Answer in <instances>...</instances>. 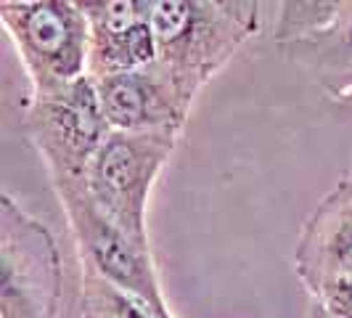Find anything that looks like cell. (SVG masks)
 <instances>
[{
	"label": "cell",
	"instance_id": "6da1fadb",
	"mask_svg": "<svg viewBox=\"0 0 352 318\" xmlns=\"http://www.w3.org/2000/svg\"><path fill=\"white\" fill-rule=\"evenodd\" d=\"M157 59L204 88L263 30L260 0H151Z\"/></svg>",
	"mask_w": 352,
	"mask_h": 318
},
{
	"label": "cell",
	"instance_id": "7a4b0ae2",
	"mask_svg": "<svg viewBox=\"0 0 352 318\" xmlns=\"http://www.w3.org/2000/svg\"><path fill=\"white\" fill-rule=\"evenodd\" d=\"M24 130L48 170L51 186H58L88 178L90 162L109 138L111 125L98 85L88 74L58 88L30 93L24 101Z\"/></svg>",
	"mask_w": 352,
	"mask_h": 318
},
{
	"label": "cell",
	"instance_id": "3957f363",
	"mask_svg": "<svg viewBox=\"0 0 352 318\" xmlns=\"http://www.w3.org/2000/svg\"><path fill=\"white\" fill-rule=\"evenodd\" d=\"M67 226L74 239L80 273L122 289L143 300L159 318H175L159 282L154 255L148 244L127 236L114 220H109L90 199L85 180L53 186Z\"/></svg>",
	"mask_w": 352,
	"mask_h": 318
},
{
	"label": "cell",
	"instance_id": "277c9868",
	"mask_svg": "<svg viewBox=\"0 0 352 318\" xmlns=\"http://www.w3.org/2000/svg\"><path fill=\"white\" fill-rule=\"evenodd\" d=\"M0 24L16 48L30 93L88 77L90 27L80 0H3Z\"/></svg>",
	"mask_w": 352,
	"mask_h": 318
},
{
	"label": "cell",
	"instance_id": "5b68a950",
	"mask_svg": "<svg viewBox=\"0 0 352 318\" xmlns=\"http://www.w3.org/2000/svg\"><path fill=\"white\" fill-rule=\"evenodd\" d=\"M64 265L53 231L0 196V318H58Z\"/></svg>",
	"mask_w": 352,
	"mask_h": 318
},
{
	"label": "cell",
	"instance_id": "8992f818",
	"mask_svg": "<svg viewBox=\"0 0 352 318\" xmlns=\"http://www.w3.org/2000/svg\"><path fill=\"white\" fill-rule=\"evenodd\" d=\"M177 136L170 133H124L111 130L90 162L88 186L90 199L109 220L148 244V204L162 170L173 157Z\"/></svg>",
	"mask_w": 352,
	"mask_h": 318
},
{
	"label": "cell",
	"instance_id": "52a82bcc",
	"mask_svg": "<svg viewBox=\"0 0 352 318\" xmlns=\"http://www.w3.org/2000/svg\"><path fill=\"white\" fill-rule=\"evenodd\" d=\"M273 43L331 101L352 106V0H283Z\"/></svg>",
	"mask_w": 352,
	"mask_h": 318
},
{
	"label": "cell",
	"instance_id": "ba28073f",
	"mask_svg": "<svg viewBox=\"0 0 352 318\" xmlns=\"http://www.w3.org/2000/svg\"><path fill=\"white\" fill-rule=\"evenodd\" d=\"M111 130L183 136L201 88L173 67L154 61L143 70L96 80Z\"/></svg>",
	"mask_w": 352,
	"mask_h": 318
},
{
	"label": "cell",
	"instance_id": "9c48e42d",
	"mask_svg": "<svg viewBox=\"0 0 352 318\" xmlns=\"http://www.w3.org/2000/svg\"><path fill=\"white\" fill-rule=\"evenodd\" d=\"M294 273L313 300L352 284V176L342 178L302 223Z\"/></svg>",
	"mask_w": 352,
	"mask_h": 318
},
{
	"label": "cell",
	"instance_id": "30bf717a",
	"mask_svg": "<svg viewBox=\"0 0 352 318\" xmlns=\"http://www.w3.org/2000/svg\"><path fill=\"white\" fill-rule=\"evenodd\" d=\"M90 27L93 80L143 70L157 61L151 0H80Z\"/></svg>",
	"mask_w": 352,
	"mask_h": 318
},
{
	"label": "cell",
	"instance_id": "8fae6325",
	"mask_svg": "<svg viewBox=\"0 0 352 318\" xmlns=\"http://www.w3.org/2000/svg\"><path fill=\"white\" fill-rule=\"evenodd\" d=\"M80 318H159L148 305L122 289L80 273Z\"/></svg>",
	"mask_w": 352,
	"mask_h": 318
},
{
	"label": "cell",
	"instance_id": "7c38bea8",
	"mask_svg": "<svg viewBox=\"0 0 352 318\" xmlns=\"http://www.w3.org/2000/svg\"><path fill=\"white\" fill-rule=\"evenodd\" d=\"M307 318H329V316H326V313L318 308L316 302H313V305H310V310H307Z\"/></svg>",
	"mask_w": 352,
	"mask_h": 318
}]
</instances>
